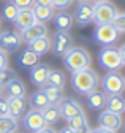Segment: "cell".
I'll list each match as a JSON object with an SVG mask.
<instances>
[{"mask_svg":"<svg viewBox=\"0 0 125 133\" xmlns=\"http://www.w3.org/2000/svg\"><path fill=\"white\" fill-rule=\"evenodd\" d=\"M98 84H100V78L90 66L73 71V75H71V87L74 92L81 94V95H87V94L93 92Z\"/></svg>","mask_w":125,"mask_h":133,"instance_id":"obj_1","label":"cell"},{"mask_svg":"<svg viewBox=\"0 0 125 133\" xmlns=\"http://www.w3.org/2000/svg\"><path fill=\"white\" fill-rule=\"evenodd\" d=\"M62 57H64V66L67 70H70L71 73L78 71V70H82V68H89L90 63H92L90 54L82 48L71 46Z\"/></svg>","mask_w":125,"mask_h":133,"instance_id":"obj_2","label":"cell"},{"mask_svg":"<svg viewBox=\"0 0 125 133\" xmlns=\"http://www.w3.org/2000/svg\"><path fill=\"white\" fill-rule=\"evenodd\" d=\"M98 63L108 71H117L125 65V59L120 56L119 49L105 46L98 54Z\"/></svg>","mask_w":125,"mask_h":133,"instance_id":"obj_3","label":"cell"},{"mask_svg":"<svg viewBox=\"0 0 125 133\" xmlns=\"http://www.w3.org/2000/svg\"><path fill=\"white\" fill-rule=\"evenodd\" d=\"M49 43H51V51L55 56L62 57L73 46V37L65 30H55L49 38Z\"/></svg>","mask_w":125,"mask_h":133,"instance_id":"obj_4","label":"cell"},{"mask_svg":"<svg viewBox=\"0 0 125 133\" xmlns=\"http://www.w3.org/2000/svg\"><path fill=\"white\" fill-rule=\"evenodd\" d=\"M101 87L106 95H120L125 87V79L117 71H109L101 78Z\"/></svg>","mask_w":125,"mask_h":133,"instance_id":"obj_5","label":"cell"},{"mask_svg":"<svg viewBox=\"0 0 125 133\" xmlns=\"http://www.w3.org/2000/svg\"><path fill=\"white\" fill-rule=\"evenodd\" d=\"M117 6L111 2H100L93 5V21L97 24H111L114 16L117 14Z\"/></svg>","mask_w":125,"mask_h":133,"instance_id":"obj_6","label":"cell"},{"mask_svg":"<svg viewBox=\"0 0 125 133\" xmlns=\"http://www.w3.org/2000/svg\"><path fill=\"white\" fill-rule=\"evenodd\" d=\"M120 33L113 27V24H97V29L93 32L95 41L101 46H111L117 41Z\"/></svg>","mask_w":125,"mask_h":133,"instance_id":"obj_7","label":"cell"},{"mask_svg":"<svg viewBox=\"0 0 125 133\" xmlns=\"http://www.w3.org/2000/svg\"><path fill=\"white\" fill-rule=\"evenodd\" d=\"M22 44V38H21V33L18 32H10L5 30L0 33V49L5 52H14L18 51Z\"/></svg>","mask_w":125,"mask_h":133,"instance_id":"obj_8","label":"cell"},{"mask_svg":"<svg viewBox=\"0 0 125 133\" xmlns=\"http://www.w3.org/2000/svg\"><path fill=\"white\" fill-rule=\"evenodd\" d=\"M57 106H59V109H60V116H62V117H65L67 121L71 119V117H74V116H78V114L84 112L82 106L78 103L74 98H70V97L62 98Z\"/></svg>","mask_w":125,"mask_h":133,"instance_id":"obj_9","label":"cell"},{"mask_svg":"<svg viewBox=\"0 0 125 133\" xmlns=\"http://www.w3.org/2000/svg\"><path fill=\"white\" fill-rule=\"evenodd\" d=\"M22 117H24V119H22V124H24L25 130L32 131V133L38 131L40 128H43V127L46 125L41 111H37V109H29V111L22 116Z\"/></svg>","mask_w":125,"mask_h":133,"instance_id":"obj_10","label":"cell"},{"mask_svg":"<svg viewBox=\"0 0 125 133\" xmlns=\"http://www.w3.org/2000/svg\"><path fill=\"white\" fill-rule=\"evenodd\" d=\"M98 127H103V128H108V130L117 131L122 127V116L105 109L98 116Z\"/></svg>","mask_w":125,"mask_h":133,"instance_id":"obj_11","label":"cell"},{"mask_svg":"<svg viewBox=\"0 0 125 133\" xmlns=\"http://www.w3.org/2000/svg\"><path fill=\"white\" fill-rule=\"evenodd\" d=\"M73 21L78 22L79 25H86V24L92 22L93 21V5H90L89 2L78 3V6L74 8Z\"/></svg>","mask_w":125,"mask_h":133,"instance_id":"obj_12","label":"cell"},{"mask_svg":"<svg viewBox=\"0 0 125 133\" xmlns=\"http://www.w3.org/2000/svg\"><path fill=\"white\" fill-rule=\"evenodd\" d=\"M44 35H48V29H46V25L43 22H38V21L21 32V38L24 43H30L40 37H44Z\"/></svg>","mask_w":125,"mask_h":133,"instance_id":"obj_13","label":"cell"},{"mask_svg":"<svg viewBox=\"0 0 125 133\" xmlns=\"http://www.w3.org/2000/svg\"><path fill=\"white\" fill-rule=\"evenodd\" d=\"M27 111V103L24 97H8V116L14 119H21Z\"/></svg>","mask_w":125,"mask_h":133,"instance_id":"obj_14","label":"cell"},{"mask_svg":"<svg viewBox=\"0 0 125 133\" xmlns=\"http://www.w3.org/2000/svg\"><path fill=\"white\" fill-rule=\"evenodd\" d=\"M35 21V16H33V11L32 8H22V10H18V14H16V18L13 19V24L16 25L18 30H25L27 27H30Z\"/></svg>","mask_w":125,"mask_h":133,"instance_id":"obj_15","label":"cell"},{"mask_svg":"<svg viewBox=\"0 0 125 133\" xmlns=\"http://www.w3.org/2000/svg\"><path fill=\"white\" fill-rule=\"evenodd\" d=\"M48 73H49V68L44 63H35L30 68V81L37 87H43L48 82Z\"/></svg>","mask_w":125,"mask_h":133,"instance_id":"obj_16","label":"cell"},{"mask_svg":"<svg viewBox=\"0 0 125 133\" xmlns=\"http://www.w3.org/2000/svg\"><path fill=\"white\" fill-rule=\"evenodd\" d=\"M106 94L105 92H100V90H93L90 94L86 95V100H87V108L92 109V111H98V109H103L105 108V102H106Z\"/></svg>","mask_w":125,"mask_h":133,"instance_id":"obj_17","label":"cell"},{"mask_svg":"<svg viewBox=\"0 0 125 133\" xmlns=\"http://www.w3.org/2000/svg\"><path fill=\"white\" fill-rule=\"evenodd\" d=\"M105 108H106V111L122 114L125 111V100H123L122 94L120 95H108L106 102H105Z\"/></svg>","mask_w":125,"mask_h":133,"instance_id":"obj_18","label":"cell"},{"mask_svg":"<svg viewBox=\"0 0 125 133\" xmlns=\"http://www.w3.org/2000/svg\"><path fill=\"white\" fill-rule=\"evenodd\" d=\"M27 44H29L27 48L30 49V51H33L37 56H44V54L51 49V43H49V37H48V35L40 37V38L30 41V43H27Z\"/></svg>","mask_w":125,"mask_h":133,"instance_id":"obj_19","label":"cell"},{"mask_svg":"<svg viewBox=\"0 0 125 133\" xmlns=\"http://www.w3.org/2000/svg\"><path fill=\"white\" fill-rule=\"evenodd\" d=\"M52 19H54V25H55L57 30H65V32H68L73 27V22H74L73 16L67 11H60V13L54 14Z\"/></svg>","mask_w":125,"mask_h":133,"instance_id":"obj_20","label":"cell"},{"mask_svg":"<svg viewBox=\"0 0 125 133\" xmlns=\"http://www.w3.org/2000/svg\"><path fill=\"white\" fill-rule=\"evenodd\" d=\"M3 89H6L8 97H24L25 92H27L25 84H24V82H22L18 76H16V78H13L11 81H8Z\"/></svg>","mask_w":125,"mask_h":133,"instance_id":"obj_21","label":"cell"},{"mask_svg":"<svg viewBox=\"0 0 125 133\" xmlns=\"http://www.w3.org/2000/svg\"><path fill=\"white\" fill-rule=\"evenodd\" d=\"M29 103H30V108H32V109H37V111H43L44 108H48V106L51 105L49 100H48V97L43 94L41 89L37 90V92H33L32 95L29 97Z\"/></svg>","mask_w":125,"mask_h":133,"instance_id":"obj_22","label":"cell"},{"mask_svg":"<svg viewBox=\"0 0 125 133\" xmlns=\"http://www.w3.org/2000/svg\"><path fill=\"white\" fill-rule=\"evenodd\" d=\"M41 90H43V94L46 97H48V100H49L51 105H59V102L64 98V95H62L64 89L57 87V86H52V84H49V82H46V84L41 87Z\"/></svg>","mask_w":125,"mask_h":133,"instance_id":"obj_23","label":"cell"},{"mask_svg":"<svg viewBox=\"0 0 125 133\" xmlns=\"http://www.w3.org/2000/svg\"><path fill=\"white\" fill-rule=\"evenodd\" d=\"M32 11H33V16H35V21L38 22H49L52 19V6H43V5H33L32 6Z\"/></svg>","mask_w":125,"mask_h":133,"instance_id":"obj_24","label":"cell"},{"mask_svg":"<svg viewBox=\"0 0 125 133\" xmlns=\"http://www.w3.org/2000/svg\"><path fill=\"white\" fill-rule=\"evenodd\" d=\"M41 114H43V119H44L46 125H52V124H55V122H59L62 119L60 109H59L57 105H49L48 108H44L41 111Z\"/></svg>","mask_w":125,"mask_h":133,"instance_id":"obj_25","label":"cell"},{"mask_svg":"<svg viewBox=\"0 0 125 133\" xmlns=\"http://www.w3.org/2000/svg\"><path fill=\"white\" fill-rule=\"evenodd\" d=\"M68 125L74 130H78L79 133H87L90 128H89V122H87V117H86V114L81 112V114H78L74 116V117L68 119Z\"/></svg>","mask_w":125,"mask_h":133,"instance_id":"obj_26","label":"cell"},{"mask_svg":"<svg viewBox=\"0 0 125 133\" xmlns=\"http://www.w3.org/2000/svg\"><path fill=\"white\" fill-rule=\"evenodd\" d=\"M38 59H40V56H37L33 51H30V49L27 48V49H24V51L21 52L18 62H19L21 66H24V68H32L35 63H38Z\"/></svg>","mask_w":125,"mask_h":133,"instance_id":"obj_27","label":"cell"},{"mask_svg":"<svg viewBox=\"0 0 125 133\" xmlns=\"http://www.w3.org/2000/svg\"><path fill=\"white\" fill-rule=\"evenodd\" d=\"M18 127V119L11 117V116H0V133H14Z\"/></svg>","mask_w":125,"mask_h":133,"instance_id":"obj_28","label":"cell"},{"mask_svg":"<svg viewBox=\"0 0 125 133\" xmlns=\"http://www.w3.org/2000/svg\"><path fill=\"white\" fill-rule=\"evenodd\" d=\"M48 82L52 84V86H57V87L64 89V86H65V76H64V73L59 71V70H49V73H48Z\"/></svg>","mask_w":125,"mask_h":133,"instance_id":"obj_29","label":"cell"},{"mask_svg":"<svg viewBox=\"0 0 125 133\" xmlns=\"http://www.w3.org/2000/svg\"><path fill=\"white\" fill-rule=\"evenodd\" d=\"M18 10H19V8L11 2V3H8V5H5V6L2 8V16H3L6 21L13 22V19L16 18V14H18Z\"/></svg>","mask_w":125,"mask_h":133,"instance_id":"obj_30","label":"cell"},{"mask_svg":"<svg viewBox=\"0 0 125 133\" xmlns=\"http://www.w3.org/2000/svg\"><path fill=\"white\" fill-rule=\"evenodd\" d=\"M111 24H113V27L120 33L125 32V13H122V11H117V14L114 16V19L111 21Z\"/></svg>","mask_w":125,"mask_h":133,"instance_id":"obj_31","label":"cell"},{"mask_svg":"<svg viewBox=\"0 0 125 133\" xmlns=\"http://www.w3.org/2000/svg\"><path fill=\"white\" fill-rule=\"evenodd\" d=\"M73 3V0H51V6L52 10H60V11H64L67 8H70Z\"/></svg>","mask_w":125,"mask_h":133,"instance_id":"obj_32","label":"cell"},{"mask_svg":"<svg viewBox=\"0 0 125 133\" xmlns=\"http://www.w3.org/2000/svg\"><path fill=\"white\" fill-rule=\"evenodd\" d=\"M13 78H16V71L10 70L8 66H6V68H3L2 71H0V82L3 84V87H5L6 82H8V81H11Z\"/></svg>","mask_w":125,"mask_h":133,"instance_id":"obj_33","label":"cell"},{"mask_svg":"<svg viewBox=\"0 0 125 133\" xmlns=\"http://www.w3.org/2000/svg\"><path fill=\"white\" fill-rule=\"evenodd\" d=\"M11 2L16 5L19 10H22V8H32L35 5V0H11Z\"/></svg>","mask_w":125,"mask_h":133,"instance_id":"obj_34","label":"cell"},{"mask_svg":"<svg viewBox=\"0 0 125 133\" xmlns=\"http://www.w3.org/2000/svg\"><path fill=\"white\" fill-rule=\"evenodd\" d=\"M0 116H8V98L0 95Z\"/></svg>","mask_w":125,"mask_h":133,"instance_id":"obj_35","label":"cell"},{"mask_svg":"<svg viewBox=\"0 0 125 133\" xmlns=\"http://www.w3.org/2000/svg\"><path fill=\"white\" fill-rule=\"evenodd\" d=\"M6 66H8V57H6V52L0 49V71H2L3 68H6Z\"/></svg>","mask_w":125,"mask_h":133,"instance_id":"obj_36","label":"cell"},{"mask_svg":"<svg viewBox=\"0 0 125 133\" xmlns=\"http://www.w3.org/2000/svg\"><path fill=\"white\" fill-rule=\"evenodd\" d=\"M87 133H116V131H113V130H108V128H103V127H97V128H92V130H89Z\"/></svg>","mask_w":125,"mask_h":133,"instance_id":"obj_37","label":"cell"},{"mask_svg":"<svg viewBox=\"0 0 125 133\" xmlns=\"http://www.w3.org/2000/svg\"><path fill=\"white\" fill-rule=\"evenodd\" d=\"M35 133H57V130L52 128V127H49V125H44L43 128H40V130L35 131Z\"/></svg>","mask_w":125,"mask_h":133,"instance_id":"obj_38","label":"cell"},{"mask_svg":"<svg viewBox=\"0 0 125 133\" xmlns=\"http://www.w3.org/2000/svg\"><path fill=\"white\" fill-rule=\"evenodd\" d=\"M57 133H79L78 130H74V128H71L70 125H67V127H64L60 131H57Z\"/></svg>","mask_w":125,"mask_h":133,"instance_id":"obj_39","label":"cell"},{"mask_svg":"<svg viewBox=\"0 0 125 133\" xmlns=\"http://www.w3.org/2000/svg\"><path fill=\"white\" fill-rule=\"evenodd\" d=\"M35 5H43V6H51V0H35Z\"/></svg>","mask_w":125,"mask_h":133,"instance_id":"obj_40","label":"cell"},{"mask_svg":"<svg viewBox=\"0 0 125 133\" xmlns=\"http://www.w3.org/2000/svg\"><path fill=\"white\" fill-rule=\"evenodd\" d=\"M2 92H3V84L0 82V95H2Z\"/></svg>","mask_w":125,"mask_h":133,"instance_id":"obj_41","label":"cell"},{"mask_svg":"<svg viewBox=\"0 0 125 133\" xmlns=\"http://www.w3.org/2000/svg\"><path fill=\"white\" fill-rule=\"evenodd\" d=\"M95 3H100V2H106V0H93Z\"/></svg>","mask_w":125,"mask_h":133,"instance_id":"obj_42","label":"cell"},{"mask_svg":"<svg viewBox=\"0 0 125 133\" xmlns=\"http://www.w3.org/2000/svg\"><path fill=\"white\" fill-rule=\"evenodd\" d=\"M78 2H79V3H82V2H89V0H78Z\"/></svg>","mask_w":125,"mask_h":133,"instance_id":"obj_43","label":"cell"},{"mask_svg":"<svg viewBox=\"0 0 125 133\" xmlns=\"http://www.w3.org/2000/svg\"><path fill=\"white\" fill-rule=\"evenodd\" d=\"M14 133H16V131H14Z\"/></svg>","mask_w":125,"mask_h":133,"instance_id":"obj_44","label":"cell"}]
</instances>
